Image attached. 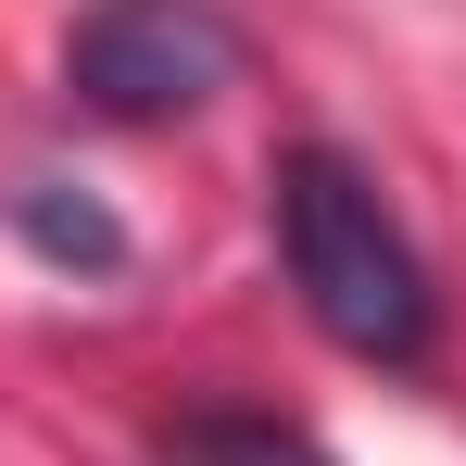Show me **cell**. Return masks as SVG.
<instances>
[{
  "mask_svg": "<svg viewBox=\"0 0 466 466\" xmlns=\"http://www.w3.org/2000/svg\"><path fill=\"white\" fill-rule=\"evenodd\" d=\"M265 228H278V278L303 290V315L353 353V366H429V328H441V290L416 265L403 215L379 202V177L353 152H278L265 177Z\"/></svg>",
  "mask_w": 466,
  "mask_h": 466,
  "instance_id": "1",
  "label": "cell"
},
{
  "mask_svg": "<svg viewBox=\"0 0 466 466\" xmlns=\"http://www.w3.org/2000/svg\"><path fill=\"white\" fill-rule=\"evenodd\" d=\"M64 76H76L88 114L164 127V114H202L239 76V25L215 0H88L76 38H64Z\"/></svg>",
  "mask_w": 466,
  "mask_h": 466,
  "instance_id": "2",
  "label": "cell"
},
{
  "mask_svg": "<svg viewBox=\"0 0 466 466\" xmlns=\"http://www.w3.org/2000/svg\"><path fill=\"white\" fill-rule=\"evenodd\" d=\"M164 466H328V454H315L290 416H239V403H202V416H177Z\"/></svg>",
  "mask_w": 466,
  "mask_h": 466,
  "instance_id": "3",
  "label": "cell"
}]
</instances>
